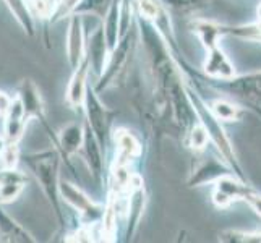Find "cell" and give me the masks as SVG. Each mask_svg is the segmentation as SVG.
<instances>
[{
	"label": "cell",
	"instance_id": "ffe728a7",
	"mask_svg": "<svg viewBox=\"0 0 261 243\" xmlns=\"http://www.w3.org/2000/svg\"><path fill=\"white\" fill-rule=\"evenodd\" d=\"M83 146H85V154H86L89 169H93L94 174H101V169H102L101 149H99L96 138H94V134H91V131H86L83 138Z\"/></svg>",
	"mask_w": 261,
	"mask_h": 243
},
{
	"label": "cell",
	"instance_id": "7402d4cb",
	"mask_svg": "<svg viewBox=\"0 0 261 243\" xmlns=\"http://www.w3.org/2000/svg\"><path fill=\"white\" fill-rule=\"evenodd\" d=\"M211 111L219 120H224V122L239 120V115H240L239 107L227 102V101H214L211 105Z\"/></svg>",
	"mask_w": 261,
	"mask_h": 243
},
{
	"label": "cell",
	"instance_id": "277c9868",
	"mask_svg": "<svg viewBox=\"0 0 261 243\" xmlns=\"http://www.w3.org/2000/svg\"><path fill=\"white\" fill-rule=\"evenodd\" d=\"M59 192L60 195L64 196V200L73 206L75 209L82 211L83 214H88L91 215V221L99 218L104 211L102 208H99L97 204L93 203V200L89 198L88 195H85L82 190H80L78 186H75L73 183L70 182H65V180H62V182H59Z\"/></svg>",
	"mask_w": 261,
	"mask_h": 243
},
{
	"label": "cell",
	"instance_id": "e575fe53",
	"mask_svg": "<svg viewBox=\"0 0 261 243\" xmlns=\"http://www.w3.org/2000/svg\"><path fill=\"white\" fill-rule=\"evenodd\" d=\"M4 148V141H2V138H0V149Z\"/></svg>",
	"mask_w": 261,
	"mask_h": 243
},
{
	"label": "cell",
	"instance_id": "d6986e66",
	"mask_svg": "<svg viewBox=\"0 0 261 243\" xmlns=\"http://www.w3.org/2000/svg\"><path fill=\"white\" fill-rule=\"evenodd\" d=\"M222 167L219 162H216L214 159H208V162H204L203 166L193 174V178L190 180V183L193 185H201L206 182H213V180H218L221 175H226V172H221Z\"/></svg>",
	"mask_w": 261,
	"mask_h": 243
},
{
	"label": "cell",
	"instance_id": "f1b7e54d",
	"mask_svg": "<svg viewBox=\"0 0 261 243\" xmlns=\"http://www.w3.org/2000/svg\"><path fill=\"white\" fill-rule=\"evenodd\" d=\"M82 2V0H60L57 4V16L62 18V16H67L70 12H75V8L78 7V4Z\"/></svg>",
	"mask_w": 261,
	"mask_h": 243
},
{
	"label": "cell",
	"instance_id": "6da1fadb",
	"mask_svg": "<svg viewBox=\"0 0 261 243\" xmlns=\"http://www.w3.org/2000/svg\"><path fill=\"white\" fill-rule=\"evenodd\" d=\"M36 177H38L41 188L44 190L50 200L57 206V192H59V182H57V154L56 152H42V154L33 156V160L30 162Z\"/></svg>",
	"mask_w": 261,
	"mask_h": 243
},
{
	"label": "cell",
	"instance_id": "5b68a950",
	"mask_svg": "<svg viewBox=\"0 0 261 243\" xmlns=\"http://www.w3.org/2000/svg\"><path fill=\"white\" fill-rule=\"evenodd\" d=\"M85 49L88 50V56L85 57L88 65L91 67L97 75L104 73L106 70V60H107V44L104 39L102 26H97L88 36V42H85Z\"/></svg>",
	"mask_w": 261,
	"mask_h": 243
},
{
	"label": "cell",
	"instance_id": "52a82bcc",
	"mask_svg": "<svg viewBox=\"0 0 261 243\" xmlns=\"http://www.w3.org/2000/svg\"><path fill=\"white\" fill-rule=\"evenodd\" d=\"M204 71L206 75L219 79H230L236 76V67L226 56V52L218 46L208 50V57L204 60Z\"/></svg>",
	"mask_w": 261,
	"mask_h": 243
},
{
	"label": "cell",
	"instance_id": "8fae6325",
	"mask_svg": "<svg viewBox=\"0 0 261 243\" xmlns=\"http://www.w3.org/2000/svg\"><path fill=\"white\" fill-rule=\"evenodd\" d=\"M21 104L24 107V115L26 120H30L31 117L36 119H44V105L38 86L33 83V79H24L20 88V96Z\"/></svg>",
	"mask_w": 261,
	"mask_h": 243
},
{
	"label": "cell",
	"instance_id": "7c38bea8",
	"mask_svg": "<svg viewBox=\"0 0 261 243\" xmlns=\"http://www.w3.org/2000/svg\"><path fill=\"white\" fill-rule=\"evenodd\" d=\"M88 62L83 59V62L75 68V73L71 76L68 89H67V101L71 107H78L85 101L86 96V76H88Z\"/></svg>",
	"mask_w": 261,
	"mask_h": 243
},
{
	"label": "cell",
	"instance_id": "3957f363",
	"mask_svg": "<svg viewBox=\"0 0 261 243\" xmlns=\"http://www.w3.org/2000/svg\"><path fill=\"white\" fill-rule=\"evenodd\" d=\"M67 59L71 68H76L85 59V26L82 18L75 15L67 31Z\"/></svg>",
	"mask_w": 261,
	"mask_h": 243
},
{
	"label": "cell",
	"instance_id": "30bf717a",
	"mask_svg": "<svg viewBox=\"0 0 261 243\" xmlns=\"http://www.w3.org/2000/svg\"><path fill=\"white\" fill-rule=\"evenodd\" d=\"M28 182L21 172L15 169H4L0 172V203H10L16 200Z\"/></svg>",
	"mask_w": 261,
	"mask_h": 243
},
{
	"label": "cell",
	"instance_id": "d4e9b609",
	"mask_svg": "<svg viewBox=\"0 0 261 243\" xmlns=\"http://www.w3.org/2000/svg\"><path fill=\"white\" fill-rule=\"evenodd\" d=\"M0 162L4 169H15L18 164V148L16 143H7L0 149Z\"/></svg>",
	"mask_w": 261,
	"mask_h": 243
},
{
	"label": "cell",
	"instance_id": "836d02e7",
	"mask_svg": "<svg viewBox=\"0 0 261 243\" xmlns=\"http://www.w3.org/2000/svg\"><path fill=\"white\" fill-rule=\"evenodd\" d=\"M256 12H258V20H259V23H261V4L258 5V10H256Z\"/></svg>",
	"mask_w": 261,
	"mask_h": 243
},
{
	"label": "cell",
	"instance_id": "e0dca14e",
	"mask_svg": "<svg viewBox=\"0 0 261 243\" xmlns=\"http://www.w3.org/2000/svg\"><path fill=\"white\" fill-rule=\"evenodd\" d=\"M5 2L10 8L12 15L15 16V20L21 24V28L28 34H33V15L30 12V7L26 5V0H5Z\"/></svg>",
	"mask_w": 261,
	"mask_h": 243
},
{
	"label": "cell",
	"instance_id": "5bb4252c",
	"mask_svg": "<svg viewBox=\"0 0 261 243\" xmlns=\"http://www.w3.org/2000/svg\"><path fill=\"white\" fill-rule=\"evenodd\" d=\"M195 33L198 34V38L203 42V46L206 49H213L218 46V41L221 36H224L222 33V26L214 23V21H206V20H200L193 24Z\"/></svg>",
	"mask_w": 261,
	"mask_h": 243
},
{
	"label": "cell",
	"instance_id": "8992f818",
	"mask_svg": "<svg viewBox=\"0 0 261 243\" xmlns=\"http://www.w3.org/2000/svg\"><path fill=\"white\" fill-rule=\"evenodd\" d=\"M26 122L28 120H26L21 99L20 97L12 99V102L5 112V123H4V134L7 143H16L23 137Z\"/></svg>",
	"mask_w": 261,
	"mask_h": 243
},
{
	"label": "cell",
	"instance_id": "cb8c5ba5",
	"mask_svg": "<svg viewBox=\"0 0 261 243\" xmlns=\"http://www.w3.org/2000/svg\"><path fill=\"white\" fill-rule=\"evenodd\" d=\"M208 141H210V134H208V130L204 128V125L203 123L195 125L190 133V146L195 151H201L206 148Z\"/></svg>",
	"mask_w": 261,
	"mask_h": 243
},
{
	"label": "cell",
	"instance_id": "4dcf8cb0",
	"mask_svg": "<svg viewBox=\"0 0 261 243\" xmlns=\"http://www.w3.org/2000/svg\"><path fill=\"white\" fill-rule=\"evenodd\" d=\"M31 4L34 7L36 15H39L41 18H46L50 13V4L47 0H31Z\"/></svg>",
	"mask_w": 261,
	"mask_h": 243
},
{
	"label": "cell",
	"instance_id": "44dd1931",
	"mask_svg": "<svg viewBox=\"0 0 261 243\" xmlns=\"http://www.w3.org/2000/svg\"><path fill=\"white\" fill-rule=\"evenodd\" d=\"M115 133H117L115 134V141H117V145H119V149H120L123 157L132 159V157L140 156L141 146H140V143L137 141V138H135L130 131L119 130V131H115Z\"/></svg>",
	"mask_w": 261,
	"mask_h": 243
},
{
	"label": "cell",
	"instance_id": "4316f807",
	"mask_svg": "<svg viewBox=\"0 0 261 243\" xmlns=\"http://www.w3.org/2000/svg\"><path fill=\"white\" fill-rule=\"evenodd\" d=\"M137 7L141 18L145 20H156L161 12V7L156 0H137Z\"/></svg>",
	"mask_w": 261,
	"mask_h": 243
},
{
	"label": "cell",
	"instance_id": "603a6c76",
	"mask_svg": "<svg viewBox=\"0 0 261 243\" xmlns=\"http://www.w3.org/2000/svg\"><path fill=\"white\" fill-rule=\"evenodd\" d=\"M222 241H261V232H239V230H227L221 233Z\"/></svg>",
	"mask_w": 261,
	"mask_h": 243
},
{
	"label": "cell",
	"instance_id": "ac0fdd59",
	"mask_svg": "<svg viewBox=\"0 0 261 243\" xmlns=\"http://www.w3.org/2000/svg\"><path fill=\"white\" fill-rule=\"evenodd\" d=\"M248 185H244L237 182L236 178L230 177V175H221L218 180H216V190L224 193L230 201H236V200H242L245 190H247Z\"/></svg>",
	"mask_w": 261,
	"mask_h": 243
},
{
	"label": "cell",
	"instance_id": "484cf974",
	"mask_svg": "<svg viewBox=\"0 0 261 243\" xmlns=\"http://www.w3.org/2000/svg\"><path fill=\"white\" fill-rule=\"evenodd\" d=\"M109 2L111 0H82V2L78 4V7L75 8V12L99 15V13H102V10L107 5H109Z\"/></svg>",
	"mask_w": 261,
	"mask_h": 243
},
{
	"label": "cell",
	"instance_id": "1f68e13d",
	"mask_svg": "<svg viewBox=\"0 0 261 243\" xmlns=\"http://www.w3.org/2000/svg\"><path fill=\"white\" fill-rule=\"evenodd\" d=\"M213 203L218 206V208H221V209H226V208H229V206L232 204V201L229 200V198L224 193L218 192V190H214V193H213Z\"/></svg>",
	"mask_w": 261,
	"mask_h": 243
},
{
	"label": "cell",
	"instance_id": "7a4b0ae2",
	"mask_svg": "<svg viewBox=\"0 0 261 243\" xmlns=\"http://www.w3.org/2000/svg\"><path fill=\"white\" fill-rule=\"evenodd\" d=\"M195 109L200 111V117H201V123L204 125V128L208 130V134L210 138L214 141L216 148L221 151V154L226 157L227 162H230V166H236V152H233L232 146H230V141L227 138V134L224 133L221 123H219V119L213 114V111L206 109L203 104L200 105H195Z\"/></svg>",
	"mask_w": 261,
	"mask_h": 243
},
{
	"label": "cell",
	"instance_id": "9c48e42d",
	"mask_svg": "<svg viewBox=\"0 0 261 243\" xmlns=\"http://www.w3.org/2000/svg\"><path fill=\"white\" fill-rule=\"evenodd\" d=\"M224 81H229V89L236 96L245 99V101L248 99L251 102L261 101V73H253L239 78L233 76Z\"/></svg>",
	"mask_w": 261,
	"mask_h": 243
},
{
	"label": "cell",
	"instance_id": "83f0119b",
	"mask_svg": "<svg viewBox=\"0 0 261 243\" xmlns=\"http://www.w3.org/2000/svg\"><path fill=\"white\" fill-rule=\"evenodd\" d=\"M242 201L248 203V206L251 209H253L258 215H261V195L256 193L253 188L247 186V190L244 193V196H242Z\"/></svg>",
	"mask_w": 261,
	"mask_h": 243
},
{
	"label": "cell",
	"instance_id": "4fadbf2b",
	"mask_svg": "<svg viewBox=\"0 0 261 243\" xmlns=\"http://www.w3.org/2000/svg\"><path fill=\"white\" fill-rule=\"evenodd\" d=\"M122 0H114L112 7L107 10L106 15V23L102 24L104 31V39L107 44V49L111 52L117 47L119 44V28H120V4Z\"/></svg>",
	"mask_w": 261,
	"mask_h": 243
},
{
	"label": "cell",
	"instance_id": "2e32d148",
	"mask_svg": "<svg viewBox=\"0 0 261 243\" xmlns=\"http://www.w3.org/2000/svg\"><path fill=\"white\" fill-rule=\"evenodd\" d=\"M83 131L76 123H71L62 130L60 134V146L67 154H73L83 146Z\"/></svg>",
	"mask_w": 261,
	"mask_h": 243
},
{
	"label": "cell",
	"instance_id": "9a60e30c",
	"mask_svg": "<svg viewBox=\"0 0 261 243\" xmlns=\"http://www.w3.org/2000/svg\"><path fill=\"white\" fill-rule=\"evenodd\" d=\"M0 237L7 241H33L30 233L5 212H0Z\"/></svg>",
	"mask_w": 261,
	"mask_h": 243
},
{
	"label": "cell",
	"instance_id": "f546056e",
	"mask_svg": "<svg viewBox=\"0 0 261 243\" xmlns=\"http://www.w3.org/2000/svg\"><path fill=\"white\" fill-rule=\"evenodd\" d=\"M210 0H166V4L174 8H195L198 5H204Z\"/></svg>",
	"mask_w": 261,
	"mask_h": 243
},
{
	"label": "cell",
	"instance_id": "d6a6232c",
	"mask_svg": "<svg viewBox=\"0 0 261 243\" xmlns=\"http://www.w3.org/2000/svg\"><path fill=\"white\" fill-rule=\"evenodd\" d=\"M10 102H12V99L8 97L5 93L0 91V115H4V114L7 112V109H8V105H10Z\"/></svg>",
	"mask_w": 261,
	"mask_h": 243
},
{
	"label": "cell",
	"instance_id": "ba28073f",
	"mask_svg": "<svg viewBox=\"0 0 261 243\" xmlns=\"http://www.w3.org/2000/svg\"><path fill=\"white\" fill-rule=\"evenodd\" d=\"M86 112H88V119L89 125H91L93 131L96 133V137L99 141L106 140V131H107V125H109V117H107V111L104 109V105L99 102V99L94 96L91 89H86Z\"/></svg>",
	"mask_w": 261,
	"mask_h": 243
}]
</instances>
